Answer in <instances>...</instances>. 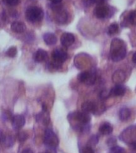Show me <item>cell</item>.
<instances>
[{
	"label": "cell",
	"mask_w": 136,
	"mask_h": 153,
	"mask_svg": "<svg viewBox=\"0 0 136 153\" xmlns=\"http://www.w3.org/2000/svg\"><path fill=\"white\" fill-rule=\"evenodd\" d=\"M5 139H6V136L3 135V133H2V131H0V142L3 143L5 140Z\"/></svg>",
	"instance_id": "484cf974"
},
{
	"label": "cell",
	"mask_w": 136,
	"mask_h": 153,
	"mask_svg": "<svg viewBox=\"0 0 136 153\" xmlns=\"http://www.w3.org/2000/svg\"><path fill=\"white\" fill-rule=\"evenodd\" d=\"M128 20L131 25L136 26V10H132V11L129 14Z\"/></svg>",
	"instance_id": "d6986e66"
},
{
	"label": "cell",
	"mask_w": 136,
	"mask_h": 153,
	"mask_svg": "<svg viewBox=\"0 0 136 153\" xmlns=\"http://www.w3.org/2000/svg\"><path fill=\"white\" fill-rule=\"evenodd\" d=\"M44 16L43 10L40 7H30L26 10V17L27 20L30 22H40Z\"/></svg>",
	"instance_id": "7a4b0ae2"
},
{
	"label": "cell",
	"mask_w": 136,
	"mask_h": 153,
	"mask_svg": "<svg viewBox=\"0 0 136 153\" xmlns=\"http://www.w3.org/2000/svg\"><path fill=\"white\" fill-rule=\"evenodd\" d=\"M25 124V118L21 115H15L12 117V125L15 129L21 128Z\"/></svg>",
	"instance_id": "9c48e42d"
},
{
	"label": "cell",
	"mask_w": 136,
	"mask_h": 153,
	"mask_svg": "<svg viewBox=\"0 0 136 153\" xmlns=\"http://www.w3.org/2000/svg\"><path fill=\"white\" fill-rule=\"evenodd\" d=\"M110 9L108 6L105 5V3H103V4L97 5V7H95V15L96 16V18L100 19H105L107 18V15L109 14Z\"/></svg>",
	"instance_id": "5b68a950"
},
{
	"label": "cell",
	"mask_w": 136,
	"mask_h": 153,
	"mask_svg": "<svg viewBox=\"0 0 136 153\" xmlns=\"http://www.w3.org/2000/svg\"><path fill=\"white\" fill-rule=\"evenodd\" d=\"M50 2H52L53 4H58L60 2H61L62 0H50Z\"/></svg>",
	"instance_id": "83f0119b"
},
{
	"label": "cell",
	"mask_w": 136,
	"mask_h": 153,
	"mask_svg": "<svg viewBox=\"0 0 136 153\" xmlns=\"http://www.w3.org/2000/svg\"><path fill=\"white\" fill-rule=\"evenodd\" d=\"M44 143L45 145L51 147V148H56L58 145L59 140L56 134L50 129H47L45 132V136H44Z\"/></svg>",
	"instance_id": "3957f363"
},
{
	"label": "cell",
	"mask_w": 136,
	"mask_h": 153,
	"mask_svg": "<svg viewBox=\"0 0 136 153\" xmlns=\"http://www.w3.org/2000/svg\"><path fill=\"white\" fill-rule=\"evenodd\" d=\"M74 119L83 124H87L91 120L90 115L84 112H77L74 115Z\"/></svg>",
	"instance_id": "ba28073f"
},
{
	"label": "cell",
	"mask_w": 136,
	"mask_h": 153,
	"mask_svg": "<svg viewBox=\"0 0 136 153\" xmlns=\"http://www.w3.org/2000/svg\"><path fill=\"white\" fill-rule=\"evenodd\" d=\"M11 30L15 33H23L26 30V26L21 22H14L11 24Z\"/></svg>",
	"instance_id": "4fadbf2b"
},
{
	"label": "cell",
	"mask_w": 136,
	"mask_h": 153,
	"mask_svg": "<svg viewBox=\"0 0 136 153\" xmlns=\"http://www.w3.org/2000/svg\"><path fill=\"white\" fill-rule=\"evenodd\" d=\"M28 136H27V134L26 132H20L18 134V141L20 142H23L27 139Z\"/></svg>",
	"instance_id": "603a6c76"
},
{
	"label": "cell",
	"mask_w": 136,
	"mask_h": 153,
	"mask_svg": "<svg viewBox=\"0 0 136 153\" xmlns=\"http://www.w3.org/2000/svg\"><path fill=\"white\" fill-rule=\"evenodd\" d=\"M110 96V91H107V90H103L100 94V97L101 99H104V98L108 97Z\"/></svg>",
	"instance_id": "cb8c5ba5"
},
{
	"label": "cell",
	"mask_w": 136,
	"mask_h": 153,
	"mask_svg": "<svg viewBox=\"0 0 136 153\" xmlns=\"http://www.w3.org/2000/svg\"><path fill=\"white\" fill-rule=\"evenodd\" d=\"M3 2L9 6H16L18 4L20 0H3Z\"/></svg>",
	"instance_id": "7402d4cb"
},
{
	"label": "cell",
	"mask_w": 136,
	"mask_h": 153,
	"mask_svg": "<svg viewBox=\"0 0 136 153\" xmlns=\"http://www.w3.org/2000/svg\"><path fill=\"white\" fill-rule=\"evenodd\" d=\"M48 57L47 52L43 50H38L34 54V60L37 62H42L46 60Z\"/></svg>",
	"instance_id": "9a60e30c"
},
{
	"label": "cell",
	"mask_w": 136,
	"mask_h": 153,
	"mask_svg": "<svg viewBox=\"0 0 136 153\" xmlns=\"http://www.w3.org/2000/svg\"><path fill=\"white\" fill-rule=\"evenodd\" d=\"M67 57H68L67 53L62 49H56L52 53V58L57 64H61L65 62Z\"/></svg>",
	"instance_id": "8992f818"
},
{
	"label": "cell",
	"mask_w": 136,
	"mask_h": 153,
	"mask_svg": "<svg viewBox=\"0 0 136 153\" xmlns=\"http://www.w3.org/2000/svg\"><path fill=\"white\" fill-rule=\"evenodd\" d=\"M126 49L123 41L115 38L111 43L110 57L114 62H119L125 57Z\"/></svg>",
	"instance_id": "6da1fadb"
},
{
	"label": "cell",
	"mask_w": 136,
	"mask_h": 153,
	"mask_svg": "<svg viewBox=\"0 0 136 153\" xmlns=\"http://www.w3.org/2000/svg\"><path fill=\"white\" fill-rule=\"evenodd\" d=\"M108 33L112 35V34H115V33L119 31V25L117 23H112L108 27Z\"/></svg>",
	"instance_id": "ac0fdd59"
},
{
	"label": "cell",
	"mask_w": 136,
	"mask_h": 153,
	"mask_svg": "<svg viewBox=\"0 0 136 153\" xmlns=\"http://www.w3.org/2000/svg\"><path fill=\"white\" fill-rule=\"evenodd\" d=\"M55 19L57 20V22L59 23H64L68 19V14L64 10H61V8L56 9V16Z\"/></svg>",
	"instance_id": "7c38bea8"
},
{
	"label": "cell",
	"mask_w": 136,
	"mask_h": 153,
	"mask_svg": "<svg viewBox=\"0 0 136 153\" xmlns=\"http://www.w3.org/2000/svg\"><path fill=\"white\" fill-rule=\"evenodd\" d=\"M131 147H132V148H134V149H135L136 150V141L131 143Z\"/></svg>",
	"instance_id": "f546056e"
},
{
	"label": "cell",
	"mask_w": 136,
	"mask_h": 153,
	"mask_svg": "<svg viewBox=\"0 0 136 153\" xmlns=\"http://www.w3.org/2000/svg\"><path fill=\"white\" fill-rule=\"evenodd\" d=\"M43 39L48 45H55L57 43V37L52 33H46L43 36Z\"/></svg>",
	"instance_id": "5bb4252c"
},
{
	"label": "cell",
	"mask_w": 136,
	"mask_h": 153,
	"mask_svg": "<svg viewBox=\"0 0 136 153\" xmlns=\"http://www.w3.org/2000/svg\"><path fill=\"white\" fill-rule=\"evenodd\" d=\"M119 119L123 121H126L131 117V111L127 108H122L119 112Z\"/></svg>",
	"instance_id": "e0dca14e"
},
{
	"label": "cell",
	"mask_w": 136,
	"mask_h": 153,
	"mask_svg": "<svg viewBox=\"0 0 136 153\" xmlns=\"http://www.w3.org/2000/svg\"><path fill=\"white\" fill-rule=\"evenodd\" d=\"M82 153H94V150L89 146H86L85 148H84Z\"/></svg>",
	"instance_id": "d4e9b609"
},
{
	"label": "cell",
	"mask_w": 136,
	"mask_h": 153,
	"mask_svg": "<svg viewBox=\"0 0 136 153\" xmlns=\"http://www.w3.org/2000/svg\"><path fill=\"white\" fill-rule=\"evenodd\" d=\"M99 131L102 135H110L113 131V128L109 123H103L100 125Z\"/></svg>",
	"instance_id": "2e32d148"
},
{
	"label": "cell",
	"mask_w": 136,
	"mask_h": 153,
	"mask_svg": "<svg viewBox=\"0 0 136 153\" xmlns=\"http://www.w3.org/2000/svg\"><path fill=\"white\" fill-rule=\"evenodd\" d=\"M132 61H133L134 63L136 65V52L135 53L133 54V56H132Z\"/></svg>",
	"instance_id": "f1b7e54d"
},
{
	"label": "cell",
	"mask_w": 136,
	"mask_h": 153,
	"mask_svg": "<svg viewBox=\"0 0 136 153\" xmlns=\"http://www.w3.org/2000/svg\"><path fill=\"white\" fill-rule=\"evenodd\" d=\"M7 56L10 57H14L15 55L17 54V49L16 47H14V46H12V47L9 48L7 51Z\"/></svg>",
	"instance_id": "44dd1931"
},
{
	"label": "cell",
	"mask_w": 136,
	"mask_h": 153,
	"mask_svg": "<svg viewBox=\"0 0 136 153\" xmlns=\"http://www.w3.org/2000/svg\"><path fill=\"white\" fill-rule=\"evenodd\" d=\"M82 110L86 113H94L96 110V105L92 101H85L82 104Z\"/></svg>",
	"instance_id": "8fae6325"
},
{
	"label": "cell",
	"mask_w": 136,
	"mask_h": 153,
	"mask_svg": "<svg viewBox=\"0 0 136 153\" xmlns=\"http://www.w3.org/2000/svg\"><path fill=\"white\" fill-rule=\"evenodd\" d=\"M75 42V37L72 33H64L61 37V42L65 47L71 46Z\"/></svg>",
	"instance_id": "52a82bcc"
},
{
	"label": "cell",
	"mask_w": 136,
	"mask_h": 153,
	"mask_svg": "<svg viewBox=\"0 0 136 153\" xmlns=\"http://www.w3.org/2000/svg\"><path fill=\"white\" fill-rule=\"evenodd\" d=\"M21 153H33V152L30 148H26V149H24Z\"/></svg>",
	"instance_id": "4316f807"
},
{
	"label": "cell",
	"mask_w": 136,
	"mask_h": 153,
	"mask_svg": "<svg viewBox=\"0 0 136 153\" xmlns=\"http://www.w3.org/2000/svg\"><path fill=\"white\" fill-rule=\"evenodd\" d=\"M78 80L82 83L87 84V85H93L95 82L96 76L93 73L82 72L78 75Z\"/></svg>",
	"instance_id": "277c9868"
},
{
	"label": "cell",
	"mask_w": 136,
	"mask_h": 153,
	"mask_svg": "<svg viewBox=\"0 0 136 153\" xmlns=\"http://www.w3.org/2000/svg\"><path fill=\"white\" fill-rule=\"evenodd\" d=\"M126 93V88L121 85H117L110 90V96L113 97H122Z\"/></svg>",
	"instance_id": "30bf717a"
},
{
	"label": "cell",
	"mask_w": 136,
	"mask_h": 153,
	"mask_svg": "<svg viewBox=\"0 0 136 153\" xmlns=\"http://www.w3.org/2000/svg\"><path fill=\"white\" fill-rule=\"evenodd\" d=\"M110 153H125V149L120 146H113L110 149Z\"/></svg>",
	"instance_id": "ffe728a7"
}]
</instances>
